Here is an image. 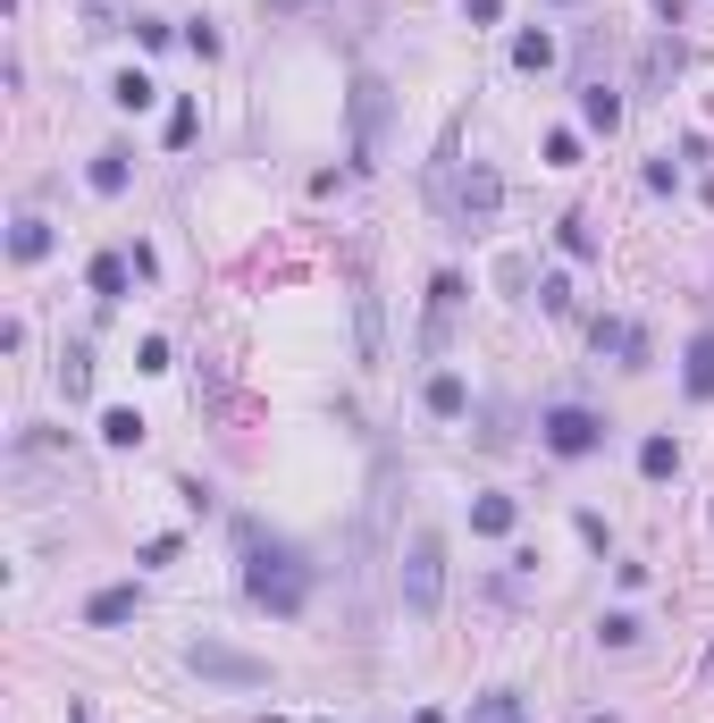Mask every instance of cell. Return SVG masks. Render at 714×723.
Masks as SVG:
<instances>
[{
    "label": "cell",
    "mask_w": 714,
    "mask_h": 723,
    "mask_svg": "<svg viewBox=\"0 0 714 723\" xmlns=\"http://www.w3.org/2000/svg\"><path fill=\"white\" fill-rule=\"evenodd\" d=\"M639 77H647V85H673V77H681V42H673V34H656V42H647Z\"/></svg>",
    "instance_id": "obj_16"
},
{
    "label": "cell",
    "mask_w": 714,
    "mask_h": 723,
    "mask_svg": "<svg viewBox=\"0 0 714 723\" xmlns=\"http://www.w3.org/2000/svg\"><path fill=\"white\" fill-rule=\"evenodd\" d=\"M9 252H18V261H42V252H51V228H42V219H18V228H9Z\"/></svg>",
    "instance_id": "obj_20"
},
{
    "label": "cell",
    "mask_w": 714,
    "mask_h": 723,
    "mask_svg": "<svg viewBox=\"0 0 714 723\" xmlns=\"http://www.w3.org/2000/svg\"><path fill=\"white\" fill-rule=\"evenodd\" d=\"M597 640H605V647H639V614H605Z\"/></svg>",
    "instance_id": "obj_24"
},
{
    "label": "cell",
    "mask_w": 714,
    "mask_h": 723,
    "mask_svg": "<svg viewBox=\"0 0 714 723\" xmlns=\"http://www.w3.org/2000/svg\"><path fill=\"white\" fill-rule=\"evenodd\" d=\"M85 177H93V194H127V152H118V143H110V152H93V169H85Z\"/></svg>",
    "instance_id": "obj_18"
},
{
    "label": "cell",
    "mask_w": 714,
    "mask_h": 723,
    "mask_svg": "<svg viewBox=\"0 0 714 723\" xmlns=\"http://www.w3.org/2000/svg\"><path fill=\"white\" fill-rule=\"evenodd\" d=\"M463 18L470 26H496V18H505V0H463Z\"/></svg>",
    "instance_id": "obj_33"
},
{
    "label": "cell",
    "mask_w": 714,
    "mask_h": 723,
    "mask_svg": "<svg viewBox=\"0 0 714 723\" xmlns=\"http://www.w3.org/2000/svg\"><path fill=\"white\" fill-rule=\"evenodd\" d=\"M581 118H588L597 135H614V127H622V93H614V85H581Z\"/></svg>",
    "instance_id": "obj_12"
},
{
    "label": "cell",
    "mask_w": 714,
    "mask_h": 723,
    "mask_svg": "<svg viewBox=\"0 0 714 723\" xmlns=\"http://www.w3.org/2000/svg\"><path fill=\"white\" fill-rule=\"evenodd\" d=\"M378 127H387V85H378V77H361V85H354V169H370Z\"/></svg>",
    "instance_id": "obj_6"
},
{
    "label": "cell",
    "mask_w": 714,
    "mask_h": 723,
    "mask_svg": "<svg viewBox=\"0 0 714 723\" xmlns=\"http://www.w3.org/2000/svg\"><path fill=\"white\" fill-rule=\"evenodd\" d=\"M118 26H135L127 0H85V34H118Z\"/></svg>",
    "instance_id": "obj_22"
},
{
    "label": "cell",
    "mask_w": 714,
    "mask_h": 723,
    "mask_svg": "<svg viewBox=\"0 0 714 723\" xmlns=\"http://www.w3.org/2000/svg\"><path fill=\"white\" fill-rule=\"evenodd\" d=\"M538 438H546V455H597V446H605V420L597 413H588V404H555V413H546L538 420Z\"/></svg>",
    "instance_id": "obj_4"
},
{
    "label": "cell",
    "mask_w": 714,
    "mask_h": 723,
    "mask_svg": "<svg viewBox=\"0 0 714 723\" xmlns=\"http://www.w3.org/2000/svg\"><path fill=\"white\" fill-rule=\"evenodd\" d=\"M135 42H143V51H169L177 34H169V18H135Z\"/></svg>",
    "instance_id": "obj_29"
},
{
    "label": "cell",
    "mask_w": 714,
    "mask_h": 723,
    "mask_svg": "<svg viewBox=\"0 0 714 723\" xmlns=\"http://www.w3.org/2000/svg\"><path fill=\"white\" fill-rule=\"evenodd\" d=\"M681 387H690L697 404H714V328L690 345V361H681Z\"/></svg>",
    "instance_id": "obj_9"
},
{
    "label": "cell",
    "mask_w": 714,
    "mask_h": 723,
    "mask_svg": "<svg viewBox=\"0 0 714 723\" xmlns=\"http://www.w3.org/2000/svg\"><path fill=\"white\" fill-rule=\"evenodd\" d=\"M496 202H505V177H496L488 160H470V169H463V186H454V210H463V228H488V219H496Z\"/></svg>",
    "instance_id": "obj_5"
},
{
    "label": "cell",
    "mask_w": 714,
    "mask_h": 723,
    "mask_svg": "<svg viewBox=\"0 0 714 723\" xmlns=\"http://www.w3.org/2000/svg\"><path fill=\"white\" fill-rule=\"evenodd\" d=\"M68 723H93V715H85V706H68Z\"/></svg>",
    "instance_id": "obj_35"
},
{
    "label": "cell",
    "mask_w": 714,
    "mask_h": 723,
    "mask_svg": "<svg viewBox=\"0 0 714 723\" xmlns=\"http://www.w3.org/2000/svg\"><path fill=\"white\" fill-rule=\"evenodd\" d=\"M454 304H463V278H454V269H446V278H429V337H420V345H437V337H446Z\"/></svg>",
    "instance_id": "obj_11"
},
{
    "label": "cell",
    "mask_w": 714,
    "mask_h": 723,
    "mask_svg": "<svg viewBox=\"0 0 714 723\" xmlns=\"http://www.w3.org/2000/svg\"><path fill=\"white\" fill-rule=\"evenodd\" d=\"M261 723H278V715H261Z\"/></svg>",
    "instance_id": "obj_36"
},
{
    "label": "cell",
    "mask_w": 714,
    "mask_h": 723,
    "mask_svg": "<svg viewBox=\"0 0 714 723\" xmlns=\"http://www.w3.org/2000/svg\"><path fill=\"white\" fill-rule=\"evenodd\" d=\"M135 614H143V590H135V581H110V590L85 597V623L93 631H118V623H135Z\"/></svg>",
    "instance_id": "obj_7"
},
{
    "label": "cell",
    "mask_w": 714,
    "mask_h": 723,
    "mask_svg": "<svg viewBox=\"0 0 714 723\" xmlns=\"http://www.w3.org/2000/svg\"><path fill=\"white\" fill-rule=\"evenodd\" d=\"M420 404H429V413H437V420H463V413H470V387H463V379H454V370H437V379H429V387H420Z\"/></svg>",
    "instance_id": "obj_8"
},
{
    "label": "cell",
    "mask_w": 714,
    "mask_h": 723,
    "mask_svg": "<svg viewBox=\"0 0 714 723\" xmlns=\"http://www.w3.org/2000/svg\"><path fill=\"white\" fill-rule=\"evenodd\" d=\"M513 68H522V77H546V68H555V34H513Z\"/></svg>",
    "instance_id": "obj_13"
},
{
    "label": "cell",
    "mask_w": 714,
    "mask_h": 723,
    "mask_svg": "<svg viewBox=\"0 0 714 723\" xmlns=\"http://www.w3.org/2000/svg\"><path fill=\"white\" fill-rule=\"evenodd\" d=\"M555 245H564L572 261H588V252H597V236H588V219L572 210V219H555Z\"/></svg>",
    "instance_id": "obj_23"
},
{
    "label": "cell",
    "mask_w": 714,
    "mask_h": 723,
    "mask_svg": "<svg viewBox=\"0 0 714 723\" xmlns=\"http://www.w3.org/2000/svg\"><path fill=\"white\" fill-rule=\"evenodd\" d=\"M59 379H68V396H85V387H93V354H85V345H76V354L59 361Z\"/></svg>",
    "instance_id": "obj_27"
},
{
    "label": "cell",
    "mask_w": 714,
    "mask_h": 723,
    "mask_svg": "<svg viewBox=\"0 0 714 723\" xmlns=\"http://www.w3.org/2000/svg\"><path fill=\"white\" fill-rule=\"evenodd\" d=\"M463 723H529V715H522V699H513V690H488V699H470Z\"/></svg>",
    "instance_id": "obj_17"
},
{
    "label": "cell",
    "mask_w": 714,
    "mask_h": 723,
    "mask_svg": "<svg viewBox=\"0 0 714 723\" xmlns=\"http://www.w3.org/2000/svg\"><path fill=\"white\" fill-rule=\"evenodd\" d=\"M186 665L202 673V682H227V690H261V682H269L261 656H245V647H227V640H194Z\"/></svg>",
    "instance_id": "obj_3"
},
{
    "label": "cell",
    "mask_w": 714,
    "mask_h": 723,
    "mask_svg": "<svg viewBox=\"0 0 714 723\" xmlns=\"http://www.w3.org/2000/svg\"><path fill=\"white\" fill-rule=\"evenodd\" d=\"M395 590H404V614H413V623H429V614H437V597H446V538H437V531H413Z\"/></svg>",
    "instance_id": "obj_2"
},
{
    "label": "cell",
    "mask_w": 714,
    "mask_h": 723,
    "mask_svg": "<svg viewBox=\"0 0 714 723\" xmlns=\"http://www.w3.org/2000/svg\"><path fill=\"white\" fill-rule=\"evenodd\" d=\"M538 311H572V278H538Z\"/></svg>",
    "instance_id": "obj_30"
},
{
    "label": "cell",
    "mask_w": 714,
    "mask_h": 723,
    "mask_svg": "<svg viewBox=\"0 0 714 723\" xmlns=\"http://www.w3.org/2000/svg\"><path fill=\"white\" fill-rule=\"evenodd\" d=\"M656 18H673V26H681V0H656Z\"/></svg>",
    "instance_id": "obj_34"
},
{
    "label": "cell",
    "mask_w": 714,
    "mask_h": 723,
    "mask_svg": "<svg viewBox=\"0 0 714 723\" xmlns=\"http://www.w3.org/2000/svg\"><path fill=\"white\" fill-rule=\"evenodd\" d=\"M135 370H169V337H143V345H135Z\"/></svg>",
    "instance_id": "obj_31"
},
{
    "label": "cell",
    "mask_w": 714,
    "mask_h": 723,
    "mask_svg": "<svg viewBox=\"0 0 714 723\" xmlns=\"http://www.w3.org/2000/svg\"><path fill=\"white\" fill-rule=\"evenodd\" d=\"M673 472H681V446L664 438V429H656V438H639V479H673Z\"/></svg>",
    "instance_id": "obj_14"
},
{
    "label": "cell",
    "mask_w": 714,
    "mask_h": 723,
    "mask_svg": "<svg viewBox=\"0 0 714 723\" xmlns=\"http://www.w3.org/2000/svg\"><path fill=\"white\" fill-rule=\"evenodd\" d=\"M194 127H202V110H194V101H177V110H169V143H177V152L194 143Z\"/></svg>",
    "instance_id": "obj_28"
},
{
    "label": "cell",
    "mask_w": 714,
    "mask_h": 723,
    "mask_svg": "<svg viewBox=\"0 0 714 723\" xmlns=\"http://www.w3.org/2000/svg\"><path fill=\"white\" fill-rule=\"evenodd\" d=\"M572 160H581V135L555 127V135H546V169H572Z\"/></svg>",
    "instance_id": "obj_26"
},
{
    "label": "cell",
    "mask_w": 714,
    "mask_h": 723,
    "mask_svg": "<svg viewBox=\"0 0 714 723\" xmlns=\"http://www.w3.org/2000/svg\"><path fill=\"white\" fill-rule=\"evenodd\" d=\"M186 51H194V59H219L227 42H219V26H210V18H194V26H186Z\"/></svg>",
    "instance_id": "obj_25"
},
{
    "label": "cell",
    "mask_w": 714,
    "mask_h": 723,
    "mask_svg": "<svg viewBox=\"0 0 714 723\" xmlns=\"http://www.w3.org/2000/svg\"><path fill=\"white\" fill-rule=\"evenodd\" d=\"M101 438H110V446H143V413L110 404V413H101Z\"/></svg>",
    "instance_id": "obj_19"
},
{
    "label": "cell",
    "mask_w": 714,
    "mask_h": 723,
    "mask_svg": "<svg viewBox=\"0 0 714 723\" xmlns=\"http://www.w3.org/2000/svg\"><path fill=\"white\" fill-rule=\"evenodd\" d=\"M236 538H245V597L269 606L278 623H295V614L311 606V564H303V547L261 538V522H236Z\"/></svg>",
    "instance_id": "obj_1"
},
{
    "label": "cell",
    "mask_w": 714,
    "mask_h": 723,
    "mask_svg": "<svg viewBox=\"0 0 714 723\" xmlns=\"http://www.w3.org/2000/svg\"><path fill=\"white\" fill-rule=\"evenodd\" d=\"M127 278H135L127 252H101V261H93V295H101V304H118V295H127Z\"/></svg>",
    "instance_id": "obj_15"
},
{
    "label": "cell",
    "mask_w": 714,
    "mask_h": 723,
    "mask_svg": "<svg viewBox=\"0 0 714 723\" xmlns=\"http://www.w3.org/2000/svg\"><path fill=\"white\" fill-rule=\"evenodd\" d=\"M110 101H118V110H151V101H160V85H151V77H135V68H127V77L110 85Z\"/></svg>",
    "instance_id": "obj_21"
},
{
    "label": "cell",
    "mask_w": 714,
    "mask_h": 723,
    "mask_svg": "<svg viewBox=\"0 0 714 723\" xmlns=\"http://www.w3.org/2000/svg\"><path fill=\"white\" fill-rule=\"evenodd\" d=\"M361 354L378 361V295H361Z\"/></svg>",
    "instance_id": "obj_32"
},
{
    "label": "cell",
    "mask_w": 714,
    "mask_h": 723,
    "mask_svg": "<svg viewBox=\"0 0 714 723\" xmlns=\"http://www.w3.org/2000/svg\"><path fill=\"white\" fill-rule=\"evenodd\" d=\"M513 522H522L513 496H479V505H470V531H479V538H513Z\"/></svg>",
    "instance_id": "obj_10"
}]
</instances>
